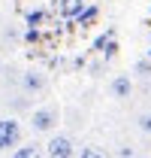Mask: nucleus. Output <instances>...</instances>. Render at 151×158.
I'll return each mask as SVG.
<instances>
[{
	"label": "nucleus",
	"mask_w": 151,
	"mask_h": 158,
	"mask_svg": "<svg viewBox=\"0 0 151 158\" xmlns=\"http://www.w3.org/2000/svg\"><path fill=\"white\" fill-rule=\"evenodd\" d=\"M21 140V125L15 118H0V149H9Z\"/></svg>",
	"instance_id": "obj_1"
},
{
	"label": "nucleus",
	"mask_w": 151,
	"mask_h": 158,
	"mask_svg": "<svg viewBox=\"0 0 151 158\" xmlns=\"http://www.w3.org/2000/svg\"><path fill=\"white\" fill-rule=\"evenodd\" d=\"M57 122V110L55 106H42L33 113V131H52V125Z\"/></svg>",
	"instance_id": "obj_2"
},
{
	"label": "nucleus",
	"mask_w": 151,
	"mask_h": 158,
	"mask_svg": "<svg viewBox=\"0 0 151 158\" xmlns=\"http://www.w3.org/2000/svg\"><path fill=\"white\" fill-rule=\"evenodd\" d=\"M45 152L52 158H73V143H70V137H52Z\"/></svg>",
	"instance_id": "obj_3"
},
{
	"label": "nucleus",
	"mask_w": 151,
	"mask_h": 158,
	"mask_svg": "<svg viewBox=\"0 0 151 158\" xmlns=\"http://www.w3.org/2000/svg\"><path fill=\"white\" fill-rule=\"evenodd\" d=\"M130 91H133V85H130L127 76H115L112 79V94L115 98H130Z\"/></svg>",
	"instance_id": "obj_4"
},
{
	"label": "nucleus",
	"mask_w": 151,
	"mask_h": 158,
	"mask_svg": "<svg viewBox=\"0 0 151 158\" xmlns=\"http://www.w3.org/2000/svg\"><path fill=\"white\" fill-rule=\"evenodd\" d=\"M21 82H24V88H27V91H39V88L45 85V79L39 76V73H24Z\"/></svg>",
	"instance_id": "obj_5"
},
{
	"label": "nucleus",
	"mask_w": 151,
	"mask_h": 158,
	"mask_svg": "<svg viewBox=\"0 0 151 158\" xmlns=\"http://www.w3.org/2000/svg\"><path fill=\"white\" fill-rule=\"evenodd\" d=\"M12 158H42V155H39L37 146H21V149H15V155H12Z\"/></svg>",
	"instance_id": "obj_6"
},
{
	"label": "nucleus",
	"mask_w": 151,
	"mask_h": 158,
	"mask_svg": "<svg viewBox=\"0 0 151 158\" xmlns=\"http://www.w3.org/2000/svg\"><path fill=\"white\" fill-rule=\"evenodd\" d=\"M136 125H139V131H145V134H151V113H142V116L136 118Z\"/></svg>",
	"instance_id": "obj_7"
},
{
	"label": "nucleus",
	"mask_w": 151,
	"mask_h": 158,
	"mask_svg": "<svg viewBox=\"0 0 151 158\" xmlns=\"http://www.w3.org/2000/svg\"><path fill=\"white\" fill-rule=\"evenodd\" d=\"M79 158H106V155H103L100 149H94V146H85V149L79 152Z\"/></svg>",
	"instance_id": "obj_8"
},
{
	"label": "nucleus",
	"mask_w": 151,
	"mask_h": 158,
	"mask_svg": "<svg viewBox=\"0 0 151 158\" xmlns=\"http://www.w3.org/2000/svg\"><path fill=\"white\" fill-rule=\"evenodd\" d=\"M33 21H42V12H30L27 15V24H33Z\"/></svg>",
	"instance_id": "obj_9"
},
{
	"label": "nucleus",
	"mask_w": 151,
	"mask_h": 158,
	"mask_svg": "<svg viewBox=\"0 0 151 158\" xmlns=\"http://www.w3.org/2000/svg\"><path fill=\"white\" fill-rule=\"evenodd\" d=\"M136 70H139V73H148L151 67H148V61H139V64H136Z\"/></svg>",
	"instance_id": "obj_10"
},
{
	"label": "nucleus",
	"mask_w": 151,
	"mask_h": 158,
	"mask_svg": "<svg viewBox=\"0 0 151 158\" xmlns=\"http://www.w3.org/2000/svg\"><path fill=\"white\" fill-rule=\"evenodd\" d=\"M121 158H136V155H133V149H127V146H124V149H121Z\"/></svg>",
	"instance_id": "obj_11"
},
{
	"label": "nucleus",
	"mask_w": 151,
	"mask_h": 158,
	"mask_svg": "<svg viewBox=\"0 0 151 158\" xmlns=\"http://www.w3.org/2000/svg\"><path fill=\"white\" fill-rule=\"evenodd\" d=\"M148 58H151V49H148Z\"/></svg>",
	"instance_id": "obj_12"
}]
</instances>
